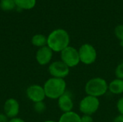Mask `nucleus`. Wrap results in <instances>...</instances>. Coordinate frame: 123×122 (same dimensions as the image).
Masks as SVG:
<instances>
[{
	"label": "nucleus",
	"instance_id": "1",
	"mask_svg": "<svg viewBox=\"0 0 123 122\" xmlns=\"http://www.w3.org/2000/svg\"><path fill=\"white\" fill-rule=\"evenodd\" d=\"M70 36L68 32L63 29H56L52 31L47 37V46L53 52H61L69 46Z\"/></svg>",
	"mask_w": 123,
	"mask_h": 122
},
{
	"label": "nucleus",
	"instance_id": "2",
	"mask_svg": "<svg viewBox=\"0 0 123 122\" xmlns=\"http://www.w3.org/2000/svg\"><path fill=\"white\" fill-rule=\"evenodd\" d=\"M43 88L47 98L58 100L67 91L66 82L64 79L51 77L45 82Z\"/></svg>",
	"mask_w": 123,
	"mask_h": 122
},
{
	"label": "nucleus",
	"instance_id": "3",
	"mask_svg": "<svg viewBox=\"0 0 123 122\" xmlns=\"http://www.w3.org/2000/svg\"><path fill=\"white\" fill-rule=\"evenodd\" d=\"M84 91L86 95L99 98L105 95L108 91V83L102 78L94 77L86 83Z\"/></svg>",
	"mask_w": 123,
	"mask_h": 122
},
{
	"label": "nucleus",
	"instance_id": "4",
	"mask_svg": "<svg viewBox=\"0 0 123 122\" xmlns=\"http://www.w3.org/2000/svg\"><path fill=\"white\" fill-rule=\"evenodd\" d=\"M100 106V101L99 98L86 95L80 101L79 104V109L83 115L92 116L94 114Z\"/></svg>",
	"mask_w": 123,
	"mask_h": 122
},
{
	"label": "nucleus",
	"instance_id": "5",
	"mask_svg": "<svg viewBox=\"0 0 123 122\" xmlns=\"http://www.w3.org/2000/svg\"><path fill=\"white\" fill-rule=\"evenodd\" d=\"M78 50L81 63L86 65L95 63L97 58V52L92 45L89 43L83 44L80 46Z\"/></svg>",
	"mask_w": 123,
	"mask_h": 122
},
{
	"label": "nucleus",
	"instance_id": "6",
	"mask_svg": "<svg viewBox=\"0 0 123 122\" xmlns=\"http://www.w3.org/2000/svg\"><path fill=\"white\" fill-rule=\"evenodd\" d=\"M61 60L63 62L68 68H74L77 66L80 62L79 50L73 47L68 46L61 52Z\"/></svg>",
	"mask_w": 123,
	"mask_h": 122
},
{
	"label": "nucleus",
	"instance_id": "7",
	"mask_svg": "<svg viewBox=\"0 0 123 122\" xmlns=\"http://www.w3.org/2000/svg\"><path fill=\"white\" fill-rule=\"evenodd\" d=\"M48 72L51 77L64 79L69 75L70 68L61 60H55L49 64Z\"/></svg>",
	"mask_w": 123,
	"mask_h": 122
},
{
	"label": "nucleus",
	"instance_id": "8",
	"mask_svg": "<svg viewBox=\"0 0 123 122\" xmlns=\"http://www.w3.org/2000/svg\"><path fill=\"white\" fill-rule=\"evenodd\" d=\"M27 98L33 103L44 101L46 98L43 86L38 84H33L30 86L26 91Z\"/></svg>",
	"mask_w": 123,
	"mask_h": 122
},
{
	"label": "nucleus",
	"instance_id": "9",
	"mask_svg": "<svg viewBox=\"0 0 123 122\" xmlns=\"http://www.w3.org/2000/svg\"><path fill=\"white\" fill-rule=\"evenodd\" d=\"M53 56V51L46 45L38 48L35 54V59L39 65H46L50 63Z\"/></svg>",
	"mask_w": 123,
	"mask_h": 122
},
{
	"label": "nucleus",
	"instance_id": "10",
	"mask_svg": "<svg viewBox=\"0 0 123 122\" xmlns=\"http://www.w3.org/2000/svg\"><path fill=\"white\" fill-rule=\"evenodd\" d=\"M58 106L63 113L72 111L74 107V103L73 100L72 93L66 91L58 99Z\"/></svg>",
	"mask_w": 123,
	"mask_h": 122
},
{
	"label": "nucleus",
	"instance_id": "11",
	"mask_svg": "<svg viewBox=\"0 0 123 122\" xmlns=\"http://www.w3.org/2000/svg\"><path fill=\"white\" fill-rule=\"evenodd\" d=\"M19 104L15 99L9 98L4 102V113L9 119L17 117V115L19 113Z\"/></svg>",
	"mask_w": 123,
	"mask_h": 122
},
{
	"label": "nucleus",
	"instance_id": "12",
	"mask_svg": "<svg viewBox=\"0 0 123 122\" xmlns=\"http://www.w3.org/2000/svg\"><path fill=\"white\" fill-rule=\"evenodd\" d=\"M108 91L114 95H121L123 93V80L115 78L108 83Z\"/></svg>",
	"mask_w": 123,
	"mask_h": 122
},
{
	"label": "nucleus",
	"instance_id": "13",
	"mask_svg": "<svg viewBox=\"0 0 123 122\" xmlns=\"http://www.w3.org/2000/svg\"><path fill=\"white\" fill-rule=\"evenodd\" d=\"M58 122H81V116L74 111L63 113Z\"/></svg>",
	"mask_w": 123,
	"mask_h": 122
},
{
	"label": "nucleus",
	"instance_id": "14",
	"mask_svg": "<svg viewBox=\"0 0 123 122\" xmlns=\"http://www.w3.org/2000/svg\"><path fill=\"white\" fill-rule=\"evenodd\" d=\"M31 42L34 46L38 48L46 46L47 45V37H45V35L42 34L35 35L31 39Z\"/></svg>",
	"mask_w": 123,
	"mask_h": 122
},
{
	"label": "nucleus",
	"instance_id": "15",
	"mask_svg": "<svg viewBox=\"0 0 123 122\" xmlns=\"http://www.w3.org/2000/svg\"><path fill=\"white\" fill-rule=\"evenodd\" d=\"M16 6L22 9H31L36 4V0H14Z\"/></svg>",
	"mask_w": 123,
	"mask_h": 122
},
{
	"label": "nucleus",
	"instance_id": "16",
	"mask_svg": "<svg viewBox=\"0 0 123 122\" xmlns=\"http://www.w3.org/2000/svg\"><path fill=\"white\" fill-rule=\"evenodd\" d=\"M16 4L14 0H1L0 8L4 11H11L14 9Z\"/></svg>",
	"mask_w": 123,
	"mask_h": 122
},
{
	"label": "nucleus",
	"instance_id": "17",
	"mask_svg": "<svg viewBox=\"0 0 123 122\" xmlns=\"http://www.w3.org/2000/svg\"><path fill=\"white\" fill-rule=\"evenodd\" d=\"M115 35L116 37L120 40V45L123 47V24L117 25L115 29Z\"/></svg>",
	"mask_w": 123,
	"mask_h": 122
},
{
	"label": "nucleus",
	"instance_id": "18",
	"mask_svg": "<svg viewBox=\"0 0 123 122\" xmlns=\"http://www.w3.org/2000/svg\"><path fill=\"white\" fill-rule=\"evenodd\" d=\"M33 109H34L35 112H37L38 114H42L45 111L46 105H45L44 101H40V102L34 103Z\"/></svg>",
	"mask_w": 123,
	"mask_h": 122
},
{
	"label": "nucleus",
	"instance_id": "19",
	"mask_svg": "<svg viewBox=\"0 0 123 122\" xmlns=\"http://www.w3.org/2000/svg\"><path fill=\"white\" fill-rule=\"evenodd\" d=\"M115 74L116 78L123 80V62H121L120 63L117 65L115 70Z\"/></svg>",
	"mask_w": 123,
	"mask_h": 122
},
{
	"label": "nucleus",
	"instance_id": "20",
	"mask_svg": "<svg viewBox=\"0 0 123 122\" xmlns=\"http://www.w3.org/2000/svg\"><path fill=\"white\" fill-rule=\"evenodd\" d=\"M116 107L119 114L123 115V96L117 100V104H116Z\"/></svg>",
	"mask_w": 123,
	"mask_h": 122
},
{
	"label": "nucleus",
	"instance_id": "21",
	"mask_svg": "<svg viewBox=\"0 0 123 122\" xmlns=\"http://www.w3.org/2000/svg\"><path fill=\"white\" fill-rule=\"evenodd\" d=\"M81 122H94V119L89 115H82L81 116Z\"/></svg>",
	"mask_w": 123,
	"mask_h": 122
},
{
	"label": "nucleus",
	"instance_id": "22",
	"mask_svg": "<svg viewBox=\"0 0 123 122\" xmlns=\"http://www.w3.org/2000/svg\"><path fill=\"white\" fill-rule=\"evenodd\" d=\"M9 119L4 113H0V122H9Z\"/></svg>",
	"mask_w": 123,
	"mask_h": 122
},
{
	"label": "nucleus",
	"instance_id": "23",
	"mask_svg": "<svg viewBox=\"0 0 123 122\" xmlns=\"http://www.w3.org/2000/svg\"><path fill=\"white\" fill-rule=\"evenodd\" d=\"M113 122H123V115L119 114L118 116H117L114 119Z\"/></svg>",
	"mask_w": 123,
	"mask_h": 122
},
{
	"label": "nucleus",
	"instance_id": "24",
	"mask_svg": "<svg viewBox=\"0 0 123 122\" xmlns=\"http://www.w3.org/2000/svg\"><path fill=\"white\" fill-rule=\"evenodd\" d=\"M9 122H25L22 119L19 118V117H15V118H12L10 119Z\"/></svg>",
	"mask_w": 123,
	"mask_h": 122
},
{
	"label": "nucleus",
	"instance_id": "25",
	"mask_svg": "<svg viewBox=\"0 0 123 122\" xmlns=\"http://www.w3.org/2000/svg\"><path fill=\"white\" fill-rule=\"evenodd\" d=\"M55 122V121H53V120H46V121H45V122Z\"/></svg>",
	"mask_w": 123,
	"mask_h": 122
}]
</instances>
